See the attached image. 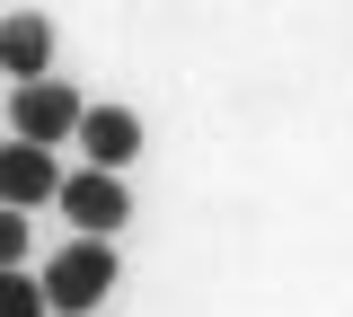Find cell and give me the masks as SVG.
<instances>
[{"label": "cell", "instance_id": "obj_1", "mask_svg": "<svg viewBox=\"0 0 353 317\" xmlns=\"http://www.w3.org/2000/svg\"><path fill=\"white\" fill-rule=\"evenodd\" d=\"M106 291H115V247H97V238H62L44 256V273H36L44 317H88Z\"/></svg>", "mask_w": 353, "mask_h": 317}, {"label": "cell", "instance_id": "obj_2", "mask_svg": "<svg viewBox=\"0 0 353 317\" xmlns=\"http://www.w3.org/2000/svg\"><path fill=\"white\" fill-rule=\"evenodd\" d=\"M53 203H62L71 238H97V247H115V229L132 221V194H124V177H97V168H71V177L53 185Z\"/></svg>", "mask_w": 353, "mask_h": 317}, {"label": "cell", "instance_id": "obj_3", "mask_svg": "<svg viewBox=\"0 0 353 317\" xmlns=\"http://www.w3.org/2000/svg\"><path fill=\"white\" fill-rule=\"evenodd\" d=\"M71 141H80V159L97 177H124L132 159H141V115H132V106H80Z\"/></svg>", "mask_w": 353, "mask_h": 317}, {"label": "cell", "instance_id": "obj_4", "mask_svg": "<svg viewBox=\"0 0 353 317\" xmlns=\"http://www.w3.org/2000/svg\"><path fill=\"white\" fill-rule=\"evenodd\" d=\"M71 124H80V89H62V80H36L9 97V141H27V150L71 141Z\"/></svg>", "mask_w": 353, "mask_h": 317}, {"label": "cell", "instance_id": "obj_5", "mask_svg": "<svg viewBox=\"0 0 353 317\" xmlns=\"http://www.w3.org/2000/svg\"><path fill=\"white\" fill-rule=\"evenodd\" d=\"M0 71H9L18 89L53 80V18H44V9H9V18H0Z\"/></svg>", "mask_w": 353, "mask_h": 317}, {"label": "cell", "instance_id": "obj_6", "mask_svg": "<svg viewBox=\"0 0 353 317\" xmlns=\"http://www.w3.org/2000/svg\"><path fill=\"white\" fill-rule=\"evenodd\" d=\"M53 185H62V168H53V150H27V141H0V212H36V203H53Z\"/></svg>", "mask_w": 353, "mask_h": 317}, {"label": "cell", "instance_id": "obj_7", "mask_svg": "<svg viewBox=\"0 0 353 317\" xmlns=\"http://www.w3.org/2000/svg\"><path fill=\"white\" fill-rule=\"evenodd\" d=\"M0 317H44V300H36V273H0Z\"/></svg>", "mask_w": 353, "mask_h": 317}, {"label": "cell", "instance_id": "obj_8", "mask_svg": "<svg viewBox=\"0 0 353 317\" xmlns=\"http://www.w3.org/2000/svg\"><path fill=\"white\" fill-rule=\"evenodd\" d=\"M0 273H27V212H0Z\"/></svg>", "mask_w": 353, "mask_h": 317}]
</instances>
